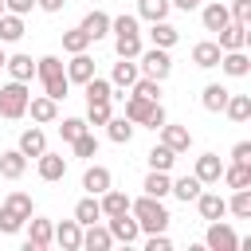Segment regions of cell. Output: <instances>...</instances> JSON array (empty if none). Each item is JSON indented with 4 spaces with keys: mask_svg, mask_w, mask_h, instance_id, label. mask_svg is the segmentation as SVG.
<instances>
[{
    "mask_svg": "<svg viewBox=\"0 0 251 251\" xmlns=\"http://www.w3.org/2000/svg\"><path fill=\"white\" fill-rule=\"evenodd\" d=\"M35 75H39V82H43V94H47V98H55V102H63V98H67L71 78H67V67H63V59H59V55H43V59H35Z\"/></svg>",
    "mask_w": 251,
    "mask_h": 251,
    "instance_id": "6da1fadb",
    "label": "cell"
},
{
    "mask_svg": "<svg viewBox=\"0 0 251 251\" xmlns=\"http://www.w3.org/2000/svg\"><path fill=\"white\" fill-rule=\"evenodd\" d=\"M129 216L137 220V227L145 231V235H153V231H165L169 227V208L157 200V196H137V200H129Z\"/></svg>",
    "mask_w": 251,
    "mask_h": 251,
    "instance_id": "7a4b0ae2",
    "label": "cell"
},
{
    "mask_svg": "<svg viewBox=\"0 0 251 251\" xmlns=\"http://www.w3.org/2000/svg\"><path fill=\"white\" fill-rule=\"evenodd\" d=\"M31 212H35V204H31L27 192H8V200L0 204V231H4V235H16V231L27 224Z\"/></svg>",
    "mask_w": 251,
    "mask_h": 251,
    "instance_id": "3957f363",
    "label": "cell"
},
{
    "mask_svg": "<svg viewBox=\"0 0 251 251\" xmlns=\"http://www.w3.org/2000/svg\"><path fill=\"white\" fill-rule=\"evenodd\" d=\"M126 118L133 126H149V129H161L169 118H165V106L153 102V98H141V94H129L126 98Z\"/></svg>",
    "mask_w": 251,
    "mask_h": 251,
    "instance_id": "277c9868",
    "label": "cell"
},
{
    "mask_svg": "<svg viewBox=\"0 0 251 251\" xmlns=\"http://www.w3.org/2000/svg\"><path fill=\"white\" fill-rule=\"evenodd\" d=\"M27 98H31V90H27V82H4L0 86V118H8V122H16V118H24L27 114Z\"/></svg>",
    "mask_w": 251,
    "mask_h": 251,
    "instance_id": "5b68a950",
    "label": "cell"
},
{
    "mask_svg": "<svg viewBox=\"0 0 251 251\" xmlns=\"http://www.w3.org/2000/svg\"><path fill=\"white\" fill-rule=\"evenodd\" d=\"M137 59H141V75H145V78L165 82V78L173 75V59H169V51H165V47H149V51H141Z\"/></svg>",
    "mask_w": 251,
    "mask_h": 251,
    "instance_id": "8992f818",
    "label": "cell"
},
{
    "mask_svg": "<svg viewBox=\"0 0 251 251\" xmlns=\"http://www.w3.org/2000/svg\"><path fill=\"white\" fill-rule=\"evenodd\" d=\"M204 247H208V251H239V235H235L227 224H220V220H208Z\"/></svg>",
    "mask_w": 251,
    "mask_h": 251,
    "instance_id": "52a82bcc",
    "label": "cell"
},
{
    "mask_svg": "<svg viewBox=\"0 0 251 251\" xmlns=\"http://www.w3.org/2000/svg\"><path fill=\"white\" fill-rule=\"evenodd\" d=\"M51 243H55V224L27 216V251H47Z\"/></svg>",
    "mask_w": 251,
    "mask_h": 251,
    "instance_id": "ba28073f",
    "label": "cell"
},
{
    "mask_svg": "<svg viewBox=\"0 0 251 251\" xmlns=\"http://www.w3.org/2000/svg\"><path fill=\"white\" fill-rule=\"evenodd\" d=\"M35 161H39V180L55 184V180H63V176H67V157H63V153H47V149H43Z\"/></svg>",
    "mask_w": 251,
    "mask_h": 251,
    "instance_id": "9c48e42d",
    "label": "cell"
},
{
    "mask_svg": "<svg viewBox=\"0 0 251 251\" xmlns=\"http://www.w3.org/2000/svg\"><path fill=\"white\" fill-rule=\"evenodd\" d=\"M110 224V235H114V243H133L137 235H141V227H137V220L129 216V212H122V216H106Z\"/></svg>",
    "mask_w": 251,
    "mask_h": 251,
    "instance_id": "30bf717a",
    "label": "cell"
},
{
    "mask_svg": "<svg viewBox=\"0 0 251 251\" xmlns=\"http://www.w3.org/2000/svg\"><path fill=\"white\" fill-rule=\"evenodd\" d=\"M216 35H220V39H216L220 51H243V47H247V24H235V20H231V24L220 27Z\"/></svg>",
    "mask_w": 251,
    "mask_h": 251,
    "instance_id": "8fae6325",
    "label": "cell"
},
{
    "mask_svg": "<svg viewBox=\"0 0 251 251\" xmlns=\"http://www.w3.org/2000/svg\"><path fill=\"white\" fill-rule=\"evenodd\" d=\"M86 35H90V43H98L102 35H110V16L102 12V8H90L86 16H82V24H78Z\"/></svg>",
    "mask_w": 251,
    "mask_h": 251,
    "instance_id": "7c38bea8",
    "label": "cell"
},
{
    "mask_svg": "<svg viewBox=\"0 0 251 251\" xmlns=\"http://www.w3.org/2000/svg\"><path fill=\"white\" fill-rule=\"evenodd\" d=\"M137 78H141V67H137V59H118V63H114V75H110V86H122V90H129Z\"/></svg>",
    "mask_w": 251,
    "mask_h": 251,
    "instance_id": "4fadbf2b",
    "label": "cell"
},
{
    "mask_svg": "<svg viewBox=\"0 0 251 251\" xmlns=\"http://www.w3.org/2000/svg\"><path fill=\"white\" fill-rule=\"evenodd\" d=\"M27 114H31V122L47 126V122H55V118H59V102H55V98H47V94L27 98Z\"/></svg>",
    "mask_w": 251,
    "mask_h": 251,
    "instance_id": "5bb4252c",
    "label": "cell"
},
{
    "mask_svg": "<svg viewBox=\"0 0 251 251\" xmlns=\"http://www.w3.org/2000/svg\"><path fill=\"white\" fill-rule=\"evenodd\" d=\"M220 173H224V161H220L216 153H200V157H196V173H192V176H196L200 184H216Z\"/></svg>",
    "mask_w": 251,
    "mask_h": 251,
    "instance_id": "9a60e30c",
    "label": "cell"
},
{
    "mask_svg": "<svg viewBox=\"0 0 251 251\" xmlns=\"http://www.w3.org/2000/svg\"><path fill=\"white\" fill-rule=\"evenodd\" d=\"M110 184H114V176H110V169H106V165H90V169L82 173V188H86L90 196H102Z\"/></svg>",
    "mask_w": 251,
    "mask_h": 251,
    "instance_id": "2e32d148",
    "label": "cell"
},
{
    "mask_svg": "<svg viewBox=\"0 0 251 251\" xmlns=\"http://www.w3.org/2000/svg\"><path fill=\"white\" fill-rule=\"evenodd\" d=\"M196 208H200V216H204V220H224V216H227V200H224L220 192H204V188H200Z\"/></svg>",
    "mask_w": 251,
    "mask_h": 251,
    "instance_id": "e0dca14e",
    "label": "cell"
},
{
    "mask_svg": "<svg viewBox=\"0 0 251 251\" xmlns=\"http://www.w3.org/2000/svg\"><path fill=\"white\" fill-rule=\"evenodd\" d=\"M55 243H59L63 251H78V247H82V224H78V220H63V224L55 227Z\"/></svg>",
    "mask_w": 251,
    "mask_h": 251,
    "instance_id": "ac0fdd59",
    "label": "cell"
},
{
    "mask_svg": "<svg viewBox=\"0 0 251 251\" xmlns=\"http://www.w3.org/2000/svg\"><path fill=\"white\" fill-rule=\"evenodd\" d=\"M200 20H204V31H220V27H227V24H231V12H227V4H224V0H212V4L200 12Z\"/></svg>",
    "mask_w": 251,
    "mask_h": 251,
    "instance_id": "d6986e66",
    "label": "cell"
},
{
    "mask_svg": "<svg viewBox=\"0 0 251 251\" xmlns=\"http://www.w3.org/2000/svg\"><path fill=\"white\" fill-rule=\"evenodd\" d=\"M220 55H224V51H220V43H216V39H200V43L192 47V63H196V67H204V71L220 67Z\"/></svg>",
    "mask_w": 251,
    "mask_h": 251,
    "instance_id": "ffe728a7",
    "label": "cell"
},
{
    "mask_svg": "<svg viewBox=\"0 0 251 251\" xmlns=\"http://www.w3.org/2000/svg\"><path fill=\"white\" fill-rule=\"evenodd\" d=\"M98 71H94V59L86 55V51H78V55H71V63H67V78L71 82H86V78H94Z\"/></svg>",
    "mask_w": 251,
    "mask_h": 251,
    "instance_id": "44dd1931",
    "label": "cell"
},
{
    "mask_svg": "<svg viewBox=\"0 0 251 251\" xmlns=\"http://www.w3.org/2000/svg\"><path fill=\"white\" fill-rule=\"evenodd\" d=\"M161 141L173 149V153H184L188 145H192V133H188V126H161Z\"/></svg>",
    "mask_w": 251,
    "mask_h": 251,
    "instance_id": "7402d4cb",
    "label": "cell"
},
{
    "mask_svg": "<svg viewBox=\"0 0 251 251\" xmlns=\"http://www.w3.org/2000/svg\"><path fill=\"white\" fill-rule=\"evenodd\" d=\"M27 173V157L20 153V149H8V153H0V176H8V180H20Z\"/></svg>",
    "mask_w": 251,
    "mask_h": 251,
    "instance_id": "603a6c76",
    "label": "cell"
},
{
    "mask_svg": "<svg viewBox=\"0 0 251 251\" xmlns=\"http://www.w3.org/2000/svg\"><path fill=\"white\" fill-rule=\"evenodd\" d=\"M220 176L227 188H251V161H231Z\"/></svg>",
    "mask_w": 251,
    "mask_h": 251,
    "instance_id": "cb8c5ba5",
    "label": "cell"
},
{
    "mask_svg": "<svg viewBox=\"0 0 251 251\" xmlns=\"http://www.w3.org/2000/svg\"><path fill=\"white\" fill-rule=\"evenodd\" d=\"M82 247H86V251H110V247H114V235H110V227L86 224V231H82Z\"/></svg>",
    "mask_w": 251,
    "mask_h": 251,
    "instance_id": "d4e9b609",
    "label": "cell"
},
{
    "mask_svg": "<svg viewBox=\"0 0 251 251\" xmlns=\"http://www.w3.org/2000/svg\"><path fill=\"white\" fill-rule=\"evenodd\" d=\"M220 71L231 75V78H243V75L251 71V59H247L243 51H224V55H220Z\"/></svg>",
    "mask_w": 251,
    "mask_h": 251,
    "instance_id": "484cf974",
    "label": "cell"
},
{
    "mask_svg": "<svg viewBox=\"0 0 251 251\" xmlns=\"http://www.w3.org/2000/svg\"><path fill=\"white\" fill-rule=\"evenodd\" d=\"M4 71H8L16 82H31V78H35V63H31V55H8Z\"/></svg>",
    "mask_w": 251,
    "mask_h": 251,
    "instance_id": "4316f807",
    "label": "cell"
},
{
    "mask_svg": "<svg viewBox=\"0 0 251 251\" xmlns=\"http://www.w3.org/2000/svg\"><path fill=\"white\" fill-rule=\"evenodd\" d=\"M114 51H118V59H137V55H141V31H122V35H114Z\"/></svg>",
    "mask_w": 251,
    "mask_h": 251,
    "instance_id": "83f0119b",
    "label": "cell"
},
{
    "mask_svg": "<svg viewBox=\"0 0 251 251\" xmlns=\"http://www.w3.org/2000/svg\"><path fill=\"white\" fill-rule=\"evenodd\" d=\"M16 149H20L24 157H39V153L47 149V137H43V129H35V126H31V129H24V133H20V145H16Z\"/></svg>",
    "mask_w": 251,
    "mask_h": 251,
    "instance_id": "f1b7e54d",
    "label": "cell"
},
{
    "mask_svg": "<svg viewBox=\"0 0 251 251\" xmlns=\"http://www.w3.org/2000/svg\"><path fill=\"white\" fill-rule=\"evenodd\" d=\"M75 220H78L82 227H86V224H98V220H102V204H98V196L86 192V196L75 204Z\"/></svg>",
    "mask_w": 251,
    "mask_h": 251,
    "instance_id": "f546056e",
    "label": "cell"
},
{
    "mask_svg": "<svg viewBox=\"0 0 251 251\" xmlns=\"http://www.w3.org/2000/svg\"><path fill=\"white\" fill-rule=\"evenodd\" d=\"M20 39H24V16L4 12L0 16V43H20Z\"/></svg>",
    "mask_w": 251,
    "mask_h": 251,
    "instance_id": "4dcf8cb0",
    "label": "cell"
},
{
    "mask_svg": "<svg viewBox=\"0 0 251 251\" xmlns=\"http://www.w3.org/2000/svg\"><path fill=\"white\" fill-rule=\"evenodd\" d=\"M149 39H153V47H165V51H169V47L180 39V31H176L169 20H157V24L149 27Z\"/></svg>",
    "mask_w": 251,
    "mask_h": 251,
    "instance_id": "1f68e13d",
    "label": "cell"
},
{
    "mask_svg": "<svg viewBox=\"0 0 251 251\" xmlns=\"http://www.w3.org/2000/svg\"><path fill=\"white\" fill-rule=\"evenodd\" d=\"M227 94H231V90H224L220 82H208V86H204V94H200V106H204L208 114H220V110H224V102H227Z\"/></svg>",
    "mask_w": 251,
    "mask_h": 251,
    "instance_id": "d6a6232c",
    "label": "cell"
},
{
    "mask_svg": "<svg viewBox=\"0 0 251 251\" xmlns=\"http://www.w3.org/2000/svg\"><path fill=\"white\" fill-rule=\"evenodd\" d=\"M224 114H227L231 122H247V118H251V94H227Z\"/></svg>",
    "mask_w": 251,
    "mask_h": 251,
    "instance_id": "836d02e7",
    "label": "cell"
},
{
    "mask_svg": "<svg viewBox=\"0 0 251 251\" xmlns=\"http://www.w3.org/2000/svg\"><path fill=\"white\" fill-rule=\"evenodd\" d=\"M98 204H102V216H122V212H129V196L118 192V188H106Z\"/></svg>",
    "mask_w": 251,
    "mask_h": 251,
    "instance_id": "e575fe53",
    "label": "cell"
},
{
    "mask_svg": "<svg viewBox=\"0 0 251 251\" xmlns=\"http://www.w3.org/2000/svg\"><path fill=\"white\" fill-rule=\"evenodd\" d=\"M106 133H110V141H114V145H129V137H133V122H129V118H114V114H110Z\"/></svg>",
    "mask_w": 251,
    "mask_h": 251,
    "instance_id": "d590c367",
    "label": "cell"
},
{
    "mask_svg": "<svg viewBox=\"0 0 251 251\" xmlns=\"http://www.w3.org/2000/svg\"><path fill=\"white\" fill-rule=\"evenodd\" d=\"M169 184H173V180H169V173H161V169H149V176H145V184H141V188H145V196H157V200H165V196H169Z\"/></svg>",
    "mask_w": 251,
    "mask_h": 251,
    "instance_id": "8d00e7d4",
    "label": "cell"
},
{
    "mask_svg": "<svg viewBox=\"0 0 251 251\" xmlns=\"http://www.w3.org/2000/svg\"><path fill=\"white\" fill-rule=\"evenodd\" d=\"M200 188H204V184H200L196 176H176V180L169 184V192H173L176 200H184V204H188V200H196V196H200Z\"/></svg>",
    "mask_w": 251,
    "mask_h": 251,
    "instance_id": "74e56055",
    "label": "cell"
},
{
    "mask_svg": "<svg viewBox=\"0 0 251 251\" xmlns=\"http://www.w3.org/2000/svg\"><path fill=\"white\" fill-rule=\"evenodd\" d=\"M169 0H137V16L141 20H149V24H157V20H165L169 16Z\"/></svg>",
    "mask_w": 251,
    "mask_h": 251,
    "instance_id": "f35d334b",
    "label": "cell"
},
{
    "mask_svg": "<svg viewBox=\"0 0 251 251\" xmlns=\"http://www.w3.org/2000/svg\"><path fill=\"white\" fill-rule=\"evenodd\" d=\"M173 165H176V153H173V149H169L165 141L149 149V169H161V173H169Z\"/></svg>",
    "mask_w": 251,
    "mask_h": 251,
    "instance_id": "ab89813d",
    "label": "cell"
},
{
    "mask_svg": "<svg viewBox=\"0 0 251 251\" xmlns=\"http://www.w3.org/2000/svg\"><path fill=\"white\" fill-rule=\"evenodd\" d=\"M82 86H86V102H102V98H114V86H110V78H98V75H94V78H86Z\"/></svg>",
    "mask_w": 251,
    "mask_h": 251,
    "instance_id": "60d3db41",
    "label": "cell"
},
{
    "mask_svg": "<svg viewBox=\"0 0 251 251\" xmlns=\"http://www.w3.org/2000/svg\"><path fill=\"white\" fill-rule=\"evenodd\" d=\"M227 212L239 220H251V188H235V196L227 200Z\"/></svg>",
    "mask_w": 251,
    "mask_h": 251,
    "instance_id": "b9f144b4",
    "label": "cell"
},
{
    "mask_svg": "<svg viewBox=\"0 0 251 251\" xmlns=\"http://www.w3.org/2000/svg\"><path fill=\"white\" fill-rule=\"evenodd\" d=\"M86 47H90V35H86L82 27H71V31H63V51L78 55V51H86Z\"/></svg>",
    "mask_w": 251,
    "mask_h": 251,
    "instance_id": "7bdbcfd3",
    "label": "cell"
},
{
    "mask_svg": "<svg viewBox=\"0 0 251 251\" xmlns=\"http://www.w3.org/2000/svg\"><path fill=\"white\" fill-rule=\"evenodd\" d=\"M110 98H102V102H86V126H106L110 122Z\"/></svg>",
    "mask_w": 251,
    "mask_h": 251,
    "instance_id": "ee69618b",
    "label": "cell"
},
{
    "mask_svg": "<svg viewBox=\"0 0 251 251\" xmlns=\"http://www.w3.org/2000/svg\"><path fill=\"white\" fill-rule=\"evenodd\" d=\"M71 145H75V157H98V137H94L90 129H82Z\"/></svg>",
    "mask_w": 251,
    "mask_h": 251,
    "instance_id": "f6af8a7d",
    "label": "cell"
},
{
    "mask_svg": "<svg viewBox=\"0 0 251 251\" xmlns=\"http://www.w3.org/2000/svg\"><path fill=\"white\" fill-rule=\"evenodd\" d=\"M129 90H133V94H141V98H153V102H161V82H157V78H145V75H141V78H137Z\"/></svg>",
    "mask_w": 251,
    "mask_h": 251,
    "instance_id": "bcb514c9",
    "label": "cell"
},
{
    "mask_svg": "<svg viewBox=\"0 0 251 251\" xmlns=\"http://www.w3.org/2000/svg\"><path fill=\"white\" fill-rule=\"evenodd\" d=\"M82 129H86V118H63V126H59L63 141H75V137H78Z\"/></svg>",
    "mask_w": 251,
    "mask_h": 251,
    "instance_id": "7dc6e473",
    "label": "cell"
},
{
    "mask_svg": "<svg viewBox=\"0 0 251 251\" xmlns=\"http://www.w3.org/2000/svg\"><path fill=\"white\" fill-rule=\"evenodd\" d=\"M227 12H231V20H235V24H251V0H231V8H227Z\"/></svg>",
    "mask_w": 251,
    "mask_h": 251,
    "instance_id": "c3c4849f",
    "label": "cell"
},
{
    "mask_svg": "<svg viewBox=\"0 0 251 251\" xmlns=\"http://www.w3.org/2000/svg\"><path fill=\"white\" fill-rule=\"evenodd\" d=\"M145 247H149V251H173V243H169V235H165V231H153Z\"/></svg>",
    "mask_w": 251,
    "mask_h": 251,
    "instance_id": "681fc988",
    "label": "cell"
},
{
    "mask_svg": "<svg viewBox=\"0 0 251 251\" xmlns=\"http://www.w3.org/2000/svg\"><path fill=\"white\" fill-rule=\"evenodd\" d=\"M31 8H35V0H4V12H16V16H24Z\"/></svg>",
    "mask_w": 251,
    "mask_h": 251,
    "instance_id": "f907efd6",
    "label": "cell"
},
{
    "mask_svg": "<svg viewBox=\"0 0 251 251\" xmlns=\"http://www.w3.org/2000/svg\"><path fill=\"white\" fill-rule=\"evenodd\" d=\"M231 161H251V141H235V149H231Z\"/></svg>",
    "mask_w": 251,
    "mask_h": 251,
    "instance_id": "816d5d0a",
    "label": "cell"
},
{
    "mask_svg": "<svg viewBox=\"0 0 251 251\" xmlns=\"http://www.w3.org/2000/svg\"><path fill=\"white\" fill-rule=\"evenodd\" d=\"M35 8H43V12H63L67 0H35Z\"/></svg>",
    "mask_w": 251,
    "mask_h": 251,
    "instance_id": "f5cc1de1",
    "label": "cell"
},
{
    "mask_svg": "<svg viewBox=\"0 0 251 251\" xmlns=\"http://www.w3.org/2000/svg\"><path fill=\"white\" fill-rule=\"evenodd\" d=\"M173 8H180V12H192V8H200V0H169Z\"/></svg>",
    "mask_w": 251,
    "mask_h": 251,
    "instance_id": "db71d44e",
    "label": "cell"
},
{
    "mask_svg": "<svg viewBox=\"0 0 251 251\" xmlns=\"http://www.w3.org/2000/svg\"><path fill=\"white\" fill-rule=\"evenodd\" d=\"M4 63H8V55H4V43H0V71H4Z\"/></svg>",
    "mask_w": 251,
    "mask_h": 251,
    "instance_id": "11a10c76",
    "label": "cell"
},
{
    "mask_svg": "<svg viewBox=\"0 0 251 251\" xmlns=\"http://www.w3.org/2000/svg\"><path fill=\"white\" fill-rule=\"evenodd\" d=\"M0 16H4V0H0Z\"/></svg>",
    "mask_w": 251,
    "mask_h": 251,
    "instance_id": "9f6ffc18",
    "label": "cell"
}]
</instances>
